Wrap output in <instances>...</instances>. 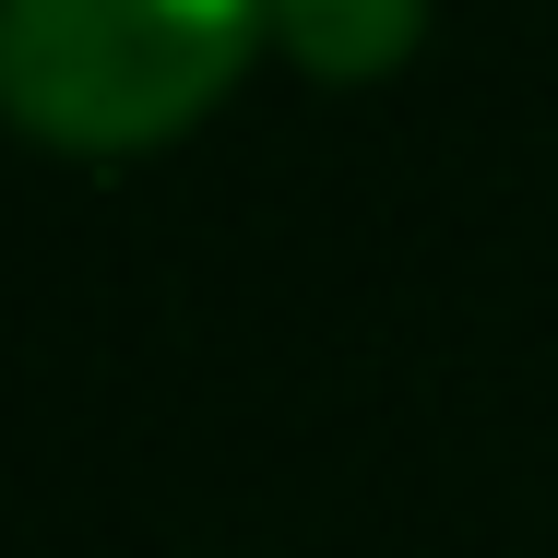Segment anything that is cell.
<instances>
[{"label":"cell","mask_w":558,"mask_h":558,"mask_svg":"<svg viewBox=\"0 0 558 558\" xmlns=\"http://www.w3.org/2000/svg\"><path fill=\"white\" fill-rule=\"evenodd\" d=\"M274 0H0V108L36 143L131 155L250 60Z\"/></svg>","instance_id":"1"},{"label":"cell","mask_w":558,"mask_h":558,"mask_svg":"<svg viewBox=\"0 0 558 558\" xmlns=\"http://www.w3.org/2000/svg\"><path fill=\"white\" fill-rule=\"evenodd\" d=\"M416 24H428V0H274V36H286L310 72H333V84L392 72V60L416 48Z\"/></svg>","instance_id":"2"}]
</instances>
